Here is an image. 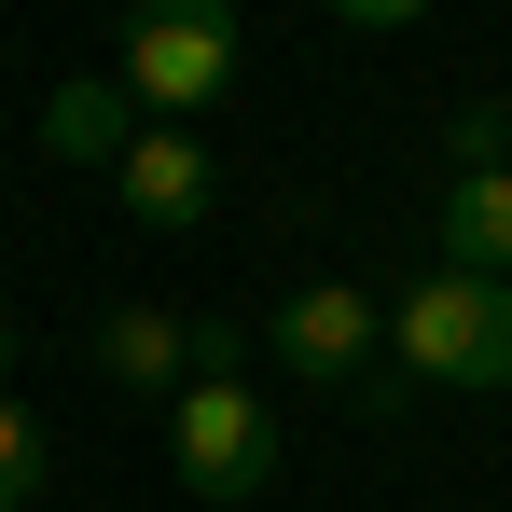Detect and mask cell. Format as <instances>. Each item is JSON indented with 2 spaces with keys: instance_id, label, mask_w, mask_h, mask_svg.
Segmentation results:
<instances>
[{
  "instance_id": "1",
  "label": "cell",
  "mask_w": 512,
  "mask_h": 512,
  "mask_svg": "<svg viewBox=\"0 0 512 512\" xmlns=\"http://www.w3.org/2000/svg\"><path fill=\"white\" fill-rule=\"evenodd\" d=\"M388 360H402V388H512V277L429 263L388 305Z\"/></svg>"
},
{
  "instance_id": "2",
  "label": "cell",
  "mask_w": 512,
  "mask_h": 512,
  "mask_svg": "<svg viewBox=\"0 0 512 512\" xmlns=\"http://www.w3.org/2000/svg\"><path fill=\"white\" fill-rule=\"evenodd\" d=\"M167 457H180L194 499H263V485H277V429H263L250 374H194L167 402Z\"/></svg>"
},
{
  "instance_id": "3",
  "label": "cell",
  "mask_w": 512,
  "mask_h": 512,
  "mask_svg": "<svg viewBox=\"0 0 512 512\" xmlns=\"http://www.w3.org/2000/svg\"><path fill=\"white\" fill-rule=\"evenodd\" d=\"M374 346H388V305L346 291V277H305V291L263 319V360L305 374V388H374Z\"/></svg>"
},
{
  "instance_id": "4",
  "label": "cell",
  "mask_w": 512,
  "mask_h": 512,
  "mask_svg": "<svg viewBox=\"0 0 512 512\" xmlns=\"http://www.w3.org/2000/svg\"><path fill=\"white\" fill-rule=\"evenodd\" d=\"M111 84L139 97V111H208V97L236 84V14H139Z\"/></svg>"
},
{
  "instance_id": "5",
  "label": "cell",
  "mask_w": 512,
  "mask_h": 512,
  "mask_svg": "<svg viewBox=\"0 0 512 512\" xmlns=\"http://www.w3.org/2000/svg\"><path fill=\"white\" fill-rule=\"evenodd\" d=\"M194 360H208V319H167V305H125V319H97V374L111 388H194Z\"/></svg>"
},
{
  "instance_id": "6",
  "label": "cell",
  "mask_w": 512,
  "mask_h": 512,
  "mask_svg": "<svg viewBox=\"0 0 512 512\" xmlns=\"http://www.w3.org/2000/svg\"><path fill=\"white\" fill-rule=\"evenodd\" d=\"M111 180H125V208H139V222H208V194H222V167H208L180 125H139V153H125Z\"/></svg>"
},
{
  "instance_id": "7",
  "label": "cell",
  "mask_w": 512,
  "mask_h": 512,
  "mask_svg": "<svg viewBox=\"0 0 512 512\" xmlns=\"http://www.w3.org/2000/svg\"><path fill=\"white\" fill-rule=\"evenodd\" d=\"M42 153L56 167H125L139 153V97L125 84H56L42 97Z\"/></svg>"
},
{
  "instance_id": "8",
  "label": "cell",
  "mask_w": 512,
  "mask_h": 512,
  "mask_svg": "<svg viewBox=\"0 0 512 512\" xmlns=\"http://www.w3.org/2000/svg\"><path fill=\"white\" fill-rule=\"evenodd\" d=\"M443 263L457 277H512V167L499 180H443Z\"/></svg>"
},
{
  "instance_id": "9",
  "label": "cell",
  "mask_w": 512,
  "mask_h": 512,
  "mask_svg": "<svg viewBox=\"0 0 512 512\" xmlns=\"http://www.w3.org/2000/svg\"><path fill=\"white\" fill-rule=\"evenodd\" d=\"M443 167H457V180H499V167H512V111H499V97L443 125Z\"/></svg>"
},
{
  "instance_id": "10",
  "label": "cell",
  "mask_w": 512,
  "mask_h": 512,
  "mask_svg": "<svg viewBox=\"0 0 512 512\" xmlns=\"http://www.w3.org/2000/svg\"><path fill=\"white\" fill-rule=\"evenodd\" d=\"M42 499V429L14 416V388H0V512H28Z\"/></svg>"
},
{
  "instance_id": "11",
  "label": "cell",
  "mask_w": 512,
  "mask_h": 512,
  "mask_svg": "<svg viewBox=\"0 0 512 512\" xmlns=\"http://www.w3.org/2000/svg\"><path fill=\"white\" fill-rule=\"evenodd\" d=\"M0 374H14V319H0Z\"/></svg>"
}]
</instances>
